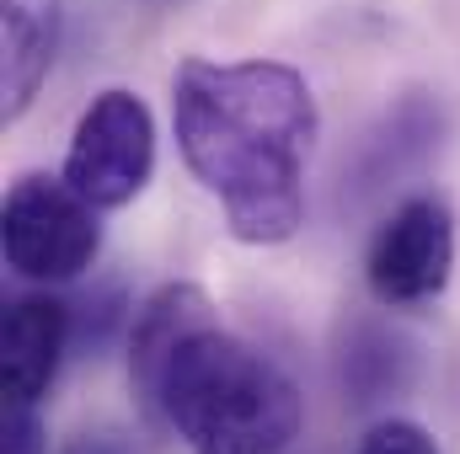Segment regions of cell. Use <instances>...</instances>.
Here are the masks:
<instances>
[{
    "instance_id": "obj_11",
    "label": "cell",
    "mask_w": 460,
    "mask_h": 454,
    "mask_svg": "<svg viewBox=\"0 0 460 454\" xmlns=\"http://www.w3.org/2000/svg\"><path fill=\"white\" fill-rule=\"evenodd\" d=\"M150 5H166V0H150Z\"/></svg>"
},
{
    "instance_id": "obj_5",
    "label": "cell",
    "mask_w": 460,
    "mask_h": 454,
    "mask_svg": "<svg viewBox=\"0 0 460 454\" xmlns=\"http://www.w3.org/2000/svg\"><path fill=\"white\" fill-rule=\"evenodd\" d=\"M450 267H456V220L429 193L396 204L364 251V284L391 310L439 300L450 284Z\"/></svg>"
},
{
    "instance_id": "obj_6",
    "label": "cell",
    "mask_w": 460,
    "mask_h": 454,
    "mask_svg": "<svg viewBox=\"0 0 460 454\" xmlns=\"http://www.w3.org/2000/svg\"><path fill=\"white\" fill-rule=\"evenodd\" d=\"M70 347V305L54 294H27L5 310L0 332V390L5 401H43Z\"/></svg>"
},
{
    "instance_id": "obj_7",
    "label": "cell",
    "mask_w": 460,
    "mask_h": 454,
    "mask_svg": "<svg viewBox=\"0 0 460 454\" xmlns=\"http://www.w3.org/2000/svg\"><path fill=\"white\" fill-rule=\"evenodd\" d=\"M65 0H0V113H27L59 59Z\"/></svg>"
},
{
    "instance_id": "obj_4",
    "label": "cell",
    "mask_w": 460,
    "mask_h": 454,
    "mask_svg": "<svg viewBox=\"0 0 460 454\" xmlns=\"http://www.w3.org/2000/svg\"><path fill=\"white\" fill-rule=\"evenodd\" d=\"M155 171V118L134 92H102L75 118L70 150H65V182L81 188L97 209H123L145 193Z\"/></svg>"
},
{
    "instance_id": "obj_8",
    "label": "cell",
    "mask_w": 460,
    "mask_h": 454,
    "mask_svg": "<svg viewBox=\"0 0 460 454\" xmlns=\"http://www.w3.org/2000/svg\"><path fill=\"white\" fill-rule=\"evenodd\" d=\"M0 454H49V423H43L38 401H5Z\"/></svg>"
},
{
    "instance_id": "obj_9",
    "label": "cell",
    "mask_w": 460,
    "mask_h": 454,
    "mask_svg": "<svg viewBox=\"0 0 460 454\" xmlns=\"http://www.w3.org/2000/svg\"><path fill=\"white\" fill-rule=\"evenodd\" d=\"M353 454H439V444H434L429 428H418V423H407V417H391V423H375V428L358 439Z\"/></svg>"
},
{
    "instance_id": "obj_10",
    "label": "cell",
    "mask_w": 460,
    "mask_h": 454,
    "mask_svg": "<svg viewBox=\"0 0 460 454\" xmlns=\"http://www.w3.org/2000/svg\"><path fill=\"white\" fill-rule=\"evenodd\" d=\"M59 454H134L123 439H113V433H81V439H70Z\"/></svg>"
},
{
    "instance_id": "obj_2",
    "label": "cell",
    "mask_w": 460,
    "mask_h": 454,
    "mask_svg": "<svg viewBox=\"0 0 460 454\" xmlns=\"http://www.w3.org/2000/svg\"><path fill=\"white\" fill-rule=\"evenodd\" d=\"M128 385L145 417L193 454H284L305 417L295 380L230 337L199 284H166L145 300L128 337Z\"/></svg>"
},
{
    "instance_id": "obj_1",
    "label": "cell",
    "mask_w": 460,
    "mask_h": 454,
    "mask_svg": "<svg viewBox=\"0 0 460 454\" xmlns=\"http://www.w3.org/2000/svg\"><path fill=\"white\" fill-rule=\"evenodd\" d=\"M172 128L193 182L220 204L241 246H284L305 225L316 92L284 59H182Z\"/></svg>"
},
{
    "instance_id": "obj_3",
    "label": "cell",
    "mask_w": 460,
    "mask_h": 454,
    "mask_svg": "<svg viewBox=\"0 0 460 454\" xmlns=\"http://www.w3.org/2000/svg\"><path fill=\"white\" fill-rule=\"evenodd\" d=\"M0 246H5V267L11 273H22L32 284H70L102 251L97 204L81 188H70L65 177L27 171L5 193Z\"/></svg>"
}]
</instances>
